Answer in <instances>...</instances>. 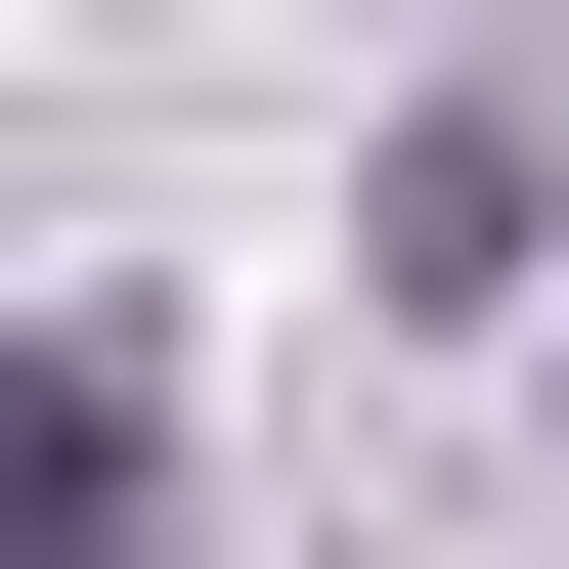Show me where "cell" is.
Returning a JSON list of instances; mask_svg holds the SVG:
<instances>
[{
  "label": "cell",
  "instance_id": "1",
  "mask_svg": "<svg viewBox=\"0 0 569 569\" xmlns=\"http://www.w3.org/2000/svg\"><path fill=\"white\" fill-rule=\"evenodd\" d=\"M351 263H395V307H526V263H569V44H482V88H438Z\"/></svg>",
  "mask_w": 569,
  "mask_h": 569
},
{
  "label": "cell",
  "instance_id": "2",
  "mask_svg": "<svg viewBox=\"0 0 569 569\" xmlns=\"http://www.w3.org/2000/svg\"><path fill=\"white\" fill-rule=\"evenodd\" d=\"M132 482H176V395H132V307H44V351H0V569H132Z\"/></svg>",
  "mask_w": 569,
  "mask_h": 569
}]
</instances>
